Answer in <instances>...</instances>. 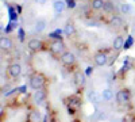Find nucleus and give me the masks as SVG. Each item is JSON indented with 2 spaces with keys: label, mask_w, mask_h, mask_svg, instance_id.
<instances>
[{
  "label": "nucleus",
  "mask_w": 135,
  "mask_h": 122,
  "mask_svg": "<svg viewBox=\"0 0 135 122\" xmlns=\"http://www.w3.org/2000/svg\"><path fill=\"white\" fill-rule=\"evenodd\" d=\"M43 83H45V79L41 75H34L30 79V85H31V88H34V90H41Z\"/></svg>",
  "instance_id": "obj_1"
},
{
  "label": "nucleus",
  "mask_w": 135,
  "mask_h": 122,
  "mask_svg": "<svg viewBox=\"0 0 135 122\" xmlns=\"http://www.w3.org/2000/svg\"><path fill=\"white\" fill-rule=\"evenodd\" d=\"M61 61L65 65H73L74 61H76V57H74V54L70 53V52H64L62 56H61Z\"/></svg>",
  "instance_id": "obj_2"
},
{
  "label": "nucleus",
  "mask_w": 135,
  "mask_h": 122,
  "mask_svg": "<svg viewBox=\"0 0 135 122\" xmlns=\"http://www.w3.org/2000/svg\"><path fill=\"white\" fill-rule=\"evenodd\" d=\"M64 49H65V45H64V42H62L61 39H57V41H54V42L51 43V52L55 53V54L62 53Z\"/></svg>",
  "instance_id": "obj_3"
},
{
  "label": "nucleus",
  "mask_w": 135,
  "mask_h": 122,
  "mask_svg": "<svg viewBox=\"0 0 135 122\" xmlns=\"http://www.w3.org/2000/svg\"><path fill=\"white\" fill-rule=\"evenodd\" d=\"M8 73L12 76V77L20 76V73H22V66H20L19 64H11V65L8 66Z\"/></svg>",
  "instance_id": "obj_4"
},
{
  "label": "nucleus",
  "mask_w": 135,
  "mask_h": 122,
  "mask_svg": "<svg viewBox=\"0 0 135 122\" xmlns=\"http://www.w3.org/2000/svg\"><path fill=\"white\" fill-rule=\"evenodd\" d=\"M128 99H130V92L127 90H122L116 94L118 103H126V102H128Z\"/></svg>",
  "instance_id": "obj_5"
},
{
  "label": "nucleus",
  "mask_w": 135,
  "mask_h": 122,
  "mask_svg": "<svg viewBox=\"0 0 135 122\" xmlns=\"http://www.w3.org/2000/svg\"><path fill=\"white\" fill-rule=\"evenodd\" d=\"M95 64L97 66H104L107 64V54L103 53V52H100L97 53L96 56H95Z\"/></svg>",
  "instance_id": "obj_6"
},
{
  "label": "nucleus",
  "mask_w": 135,
  "mask_h": 122,
  "mask_svg": "<svg viewBox=\"0 0 135 122\" xmlns=\"http://www.w3.org/2000/svg\"><path fill=\"white\" fill-rule=\"evenodd\" d=\"M28 49L32 50V52H38V50H41V49H42V42H41L39 39H37V38L30 39V41H28Z\"/></svg>",
  "instance_id": "obj_7"
},
{
  "label": "nucleus",
  "mask_w": 135,
  "mask_h": 122,
  "mask_svg": "<svg viewBox=\"0 0 135 122\" xmlns=\"http://www.w3.org/2000/svg\"><path fill=\"white\" fill-rule=\"evenodd\" d=\"M45 98H46V94H45L42 90H37L35 94H34V102H35L37 105H41L45 101Z\"/></svg>",
  "instance_id": "obj_8"
},
{
  "label": "nucleus",
  "mask_w": 135,
  "mask_h": 122,
  "mask_svg": "<svg viewBox=\"0 0 135 122\" xmlns=\"http://www.w3.org/2000/svg\"><path fill=\"white\" fill-rule=\"evenodd\" d=\"M65 7H66V4H65V2H62V0H55V2L53 3V8L57 14H61L65 10Z\"/></svg>",
  "instance_id": "obj_9"
},
{
  "label": "nucleus",
  "mask_w": 135,
  "mask_h": 122,
  "mask_svg": "<svg viewBox=\"0 0 135 122\" xmlns=\"http://www.w3.org/2000/svg\"><path fill=\"white\" fill-rule=\"evenodd\" d=\"M0 46H2V49L4 50H8L12 48V41H11L8 37H2V39H0Z\"/></svg>",
  "instance_id": "obj_10"
},
{
  "label": "nucleus",
  "mask_w": 135,
  "mask_h": 122,
  "mask_svg": "<svg viewBox=\"0 0 135 122\" xmlns=\"http://www.w3.org/2000/svg\"><path fill=\"white\" fill-rule=\"evenodd\" d=\"M88 99H89V102H92V103H95V105H97L99 103V101H100V96H99V94L96 92V91H89L88 92Z\"/></svg>",
  "instance_id": "obj_11"
},
{
  "label": "nucleus",
  "mask_w": 135,
  "mask_h": 122,
  "mask_svg": "<svg viewBox=\"0 0 135 122\" xmlns=\"http://www.w3.org/2000/svg\"><path fill=\"white\" fill-rule=\"evenodd\" d=\"M124 48V39H123L122 37H116L114 39V49L115 50H120Z\"/></svg>",
  "instance_id": "obj_12"
},
{
  "label": "nucleus",
  "mask_w": 135,
  "mask_h": 122,
  "mask_svg": "<svg viewBox=\"0 0 135 122\" xmlns=\"http://www.w3.org/2000/svg\"><path fill=\"white\" fill-rule=\"evenodd\" d=\"M45 27H46V22L41 19V20H38L35 23V29H34V30H35V33H42L45 30Z\"/></svg>",
  "instance_id": "obj_13"
},
{
  "label": "nucleus",
  "mask_w": 135,
  "mask_h": 122,
  "mask_svg": "<svg viewBox=\"0 0 135 122\" xmlns=\"http://www.w3.org/2000/svg\"><path fill=\"white\" fill-rule=\"evenodd\" d=\"M112 96H114V94H112V91L109 88H105V90H103V92H101V98H103L104 101H111Z\"/></svg>",
  "instance_id": "obj_14"
},
{
  "label": "nucleus",
  "mask_w": 135,
  "mask_h": 122,
  "mask_svg": "<svg viewBox=\"0 0 135 122\" xmlns=\"http://www.w3.org/2000/svg\"><path fill=\"white\" fill-rule=\"evenodd\" d=\"M105 3L103 2V0H92V8L93 10H101L104 8Z\"/></svg>",
  "instance_id": "obj_15"
},
{
  "label": "nucleus",
  "mask_w": 135,
  "mask_h": 122,
  "mask_svg": "<svg viewBox=\"0 0 135 122\" xmlns=\"http://www.w3.org/2000/svg\"><path fill=\"white\" fill-rule=\"evenodd\" d=\"M111 25H112V27H120L122 25H123V20L119 18V16H114V18H112L111 19Z\"/></svg>",
  "instance_id": "obj_16"
},
{
  "label": "nucleus",
  "mask_w": 135,
  "mask_h": 122,
  "mask_svg": "<svg viewBox=\"0 0 135 122\" xmlns=\"http://www.w3.org/2000/svg\"><path fill=\"white\" fill-rule=\"evenodd\" d=\"M74 26L72 25V23H68L66 26H65V29H64V33H65V35H72V34H74Z\"/></svg>",
  "instance_id": "obj_17"
},
{
  "label": "nucleus",
  "mask_w": 135,
  "mask_h": 122,
  "mask_svg": "<svg viewBox=\"0 0 135 122\" xmlns=\"http://www.w3.org/2000/svg\"><path fill=\"white\" fill-rule=\"evenodd\" d=\"M120 11H122V14H130L131 12V6L128 4V3H123L122 6H120Z\"/></svg>",
  "instance_id": "obj_18"
},
{
  "label": "nucleus",
  "mask_w": 135,
  "mask_h": 122,
  "mask_svg": "<svg viewBox=\"0 0 135 122\" xmlns=\"http://www.w3.org/2000/svg\"><path fill=\"white\" fill-rule=\"evenodd\" d=\"M30 121L31 122H39L41 121V114L38 111H32L30 114Z\"/></svg>",
  "instance_id": "obj_19"
},
{
  "label": "nucleus",
  "mask_w": 135,
  "mask_h": 122,
  "mask_svg": "<svg viewBox=\"0 0 135 122\" xmlns=\"http://www.w3.org/2000/svg\"><path fill=\"white\" fill-rule=\"evenodd\" d=\"M74 79H76V84H78V85L84 84V75L81 72H77L76 76H74Z\"/></svg>",
  "instance_id": "obj_20"
},
{
  "label": "nucleus",
  "mask_w": 135,
  "mask_h": 122,
  "mask_svg": "<svg viewBox=\"0 0 135 122\" xmlns=\"http://www.w3.org/2000/svg\"><path fill=\"white\" fill-rule=\"evenodd\" d=\"M61 34H62V30L58 29V30H55L54 33H51L50 35H51L53 38H55V39H61Z\"/></svg>",
  "instance_id": "obj_21"
},
{
  "label": "nucleus",
  "mask_w": 135,
  "mask_h": 122,
  "mask_svg": "<svg viewBox=\"0 0 135 122\" xmlns=\"http://www.w3.org/2000/svg\"><path fill=\"white\" fill-rule=\"evenodd\" d=\"M66 7L68 8H74L76 7V2L74 0H66Z\"/></svg>",
  "instance_id": "obj_22"
},
{
  "label": "nucleus",
  "mask_w": 135,
  "mask_h": 122,
  "mask_svg": "<svg viewBox=\"0 0 135 122\" xmlns=\"http://www.w3.org/2000/svg\"><path fill=\"white\" fill-rule=\"evenodd\" d=\"M132 42H134V41H132V38L130 37V38H128V41H127V42H124V49H128V48L132 45Z\"/></svg>",
  "instance_id": "obj_23"
},
{
  "label": "nucleus",
  "mask_w": 135,
  "mask_h": 122,
  "mask_svg": "<svg viewBox=\"0 0 135 122\" xmlns=\"http://www.w3.org/2000/svg\"><path fill=\"white\" fill-rule=\"evenodd\" d=\"M92 72H93V68H92V66H88L86 71H85V75H86V76H91Z\"/></svg>",
  "instance_id": "obj_24"
},
{
  "label": "nucleus",
  "mask_w": 135,
  "mask_h": 122,
  "mask_svg": "<svg viewBox=\"0 0 135 122\" xmlns=\"http://www.w3.org/2000/svg\"><path fill=\"white\" fill-rule=\"evenodd\" d=\"M37 2V4H39V6H43V4H46V2L47 0H35Z\"/></svg>",
  "instance_id": "obj_25"
},
{
  "label": "nucleus",
  "mask_w": 135,
  "mask_h": 122,
  "mask_svg": "<svg viewBox=\"0 0 135 122\" xmlns=\"http://www.w3.org/2000/svg\"><path fill=\"white\" fill-rule=\"evenodd\" d=\"M23 35H25V34H23V30H20V31H19V38L23 39Z\"/></svg>",
  "instance_id": "obj_26"
},
{
  "label": "nucleus",
  "mask_w": 135,
  "mask_h": 122,
  "mask_svg": "<svg viewBox=\"0 0 135 122\" xmlns=\"http://www.w3.org/2000/svg\"><path fill=\"white\" fill-rule=\"evenodd\" d=\"M134 2H135V0H134Z\"/></svg>",
  "instance_id": "obj_27"
}]
</instances>
